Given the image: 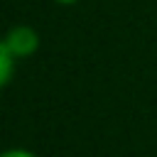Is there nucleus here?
I'll return each mask as SVG.
<instances>
[{
  "mask_svg": "<svg viewBox=\"0 0 157 157\" xmlns=\"http://www.w3.org/2000/svg\"><path fill=\"white\" fill-rule=\"evenodd\" d=\"M39 42H42L39 32L34 27H29V25H15V27L7 29V34H5V39L0 44L7 47L17 59H27V56H32L39 49Z\"/></svg>",
  "mask_w": 157,
  "mask_h": 157,
  "instance_id": "1",
  "label": "nucleus"
},
{
  "mask_svg": "<svg viewBox=\"0 0 157 157\" xmlns=\"http://www.w3.org/2000/svg\"><path fill=\"white\" fill-rule=\"evenodd\" d=\"M17 61H20V59H17L7 47L0 44V86H10L12 74H15V64H17Z\"/></svg>",
  "mask_w": 157,
  "mask_h": 157,
  "instance_id": "2",
  "label": "nucleus"
},
{
  "mask_svg": "<svg viewBox=\"0 0 157 157\" xmlns=\"http://www.w3.org/2000/svg\"><path fill=\"white\" fill-rule=\"evenodd\" d=\"M2 157H39V155H34L32 150H25V147H10L2 152Z\"/></svg>",
  "mask_w": 157,
  "mask_h": 157,
  "instance_id": "3",
  "label": "nucleus"
},
{
  "mask_svg": "<svg viewBox=\"0 0 157 157\" xmlns=\"http://www.w3.org/2000/svg\"><path fill=\"white\" fill-rule=\"evenodd\" d=\"M54 2H56V5H76L78 0H54Z\"/></svg>",
  "mask_w": 157,
  "mask_h": 157,
  "instance_id": "4",
  "label": "nucleus"
}]
</instances>
